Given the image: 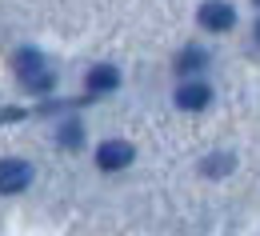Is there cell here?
Returning <instances> with one entry per match:
<instances>
[{
	"label": "cell",
	"mask_w": 260,
	"mask_h": 236,
	"mask_svg": "<svg viewBox=\"0 0 260 236\" xmlns=\"http://www.w3.org/2000/svg\"><path fill=\"white\" fill-rule=\"evenodd\" d=\"M32 184V164L28 160H0V192L16 196Z\"/></svg>",
	"instance_id": "2"
},
{
	"label": "cell",
	"mask_w": 260,
	"mask_h": 236,
	"mask_svg": "<svg viewBox=\"0 0 260 236\" xmlns=\"http://www.w3.org/2000/svg\"><path fill=\"white\" fill-rule=\"evenodd\" d=\"M208 100H212V88H208V84H200V80L180 84V92H176V104H180V108H188V112H200Z\"/></svg>",
	"instance_id": "5"
},
{
	"label": "cell",
	"mask_w": 260,
	"mask_h": 236,
	"mask_svg": "<svg viewBox=\"0 0 260 236\" xmlns=\"http://www.w3.org/2000/svg\"><path fill=\"white\" fill-rule=\"evenodd\" d=\"M116 84H120V72L112 64H96L88 72V92H112Z\"/></svg>",
	"instance_id": "6"
},
{
	"label": "cell",
	"mask_w": 260,
	"mask_h": 236,
	"mask_svg": "<svg viewBox=\"0 0 260 236\" xmlns=\"http://www.w3.org/2000/svg\"><path fill=\"white\" fill-rule=\"evenodd\" d=\"M232 164H236V156H232V152H212V156H204L200 172H204V176H228Z\"/></svg>",
	"instance_id": "7"
},
{
	"label": "cell",
	"mask_w": 260,
	"mask_h": 236,
	"mask_svg": "<svg viewBox=\"0 0 260 236\" xmlns=\"http://www.w3.org/2000/svg\"><path fill=\"white\" fill-rule=\"evenodd\" d=\"M196 20H200L208 32H228V28L236 24V8H232V4H224V0H208V4H200Z\"/></svg>",
	"instance_id": "4"
},
{
	"label": "cell",
	"mask_w": 260,
	"mask_h": 236,
	"mask_svg": "<svg viewBox=\"0 0 260 236\" xmlns=\"http://www.w3.org/2000/svg\"><path fill=\"white\" fill-rule=\"evenodd\" d=\"M132 156H136V148H132L128 140H104L96 148V164L104 172H120L132 164Z\"/></svg>",
	"instance_id": "3"
},
{
	"label": "cell",
	"mask_w": 260,
	"mask_h": 236,
	"mask_svg": "<svg viewBox=\"0 0 260 236\" xmlns=\"http://www.w3.org/2000/svg\"><path fill=\"white\" fill-rule=\"evenodd\" d=\"M56 140H60V148H80V144H84V128H80L76 120H68V124H60Z\"/></svg>",
	"instance_id": "9"
},
{
	"label": "cell",
	"mask_w": 260,
	"mask_h": 236,
	"mask_svg": "<svg viewBox=\"0 0 260 236\" xmlns=\"http://www.w3.org/2000/svg\"><path fill=\"white\" fill-rule=\"evenodd\" d=\"M204 64H208V52L204 48H184L176 56V72H200Z\"/></svg>",
	"instance_id": "8"
},
{
	"label": "cell",
	"mask_w": 260,
	"mask_h": 236,
	"mask_svg": "<svg viewBox=\"0 0 260 236\" xmlns=\"http://www.w3.org/2000/svg\"><path fill=\"white\" fill-rule=\"evenodd\" d=\"M8 120H24V108H0V124Z\"/></svg>",
	"instance_id": "10"
},
{
	"label": "cell",
	"mask_w": 260,
	"mask_h": 236,
	"mask_svg": "<svg viewBox=\"0 0 260 236\" xmlns=\"http://www.w3.org/2000/svg\"><path fill=\"white\" fill-rule=\"evenodd\" d=\"M12 68H16V80L24 84V92H32V96H44V92L56 84L52 68L44 64V56L32 52V48H20V52H16V60H12Z\"/></svg>",
	"instance_id": "1"
},
{
	"label": "cell",
	"mask_w": 260,
	"mask_h": 236,
	"mask_svg": "<svg viewBox=\"0 0 260 236\" xmlns=\"http://www.w3.org/2000/svg\"><path fill=\"white\" fill-rule=\"evenodd\" d=\"M256 40H260V20H256Z\"/></svg>",
	"instance_id": "11"
},
{
	"label": "cell",
	"mask_w": 260,
	"mask_h": 236,
	"mask_svg": "<svg viewBox=\"0 0 260 236\" xmlns=\"http://www.w3.org/2000/svg\"><path fill=\"white\" fill-rule=\"evenodd\" d=\"M256 4H260V0H256Z\"/></svg>",
	"instance_id": "12"
}]
</instances>
